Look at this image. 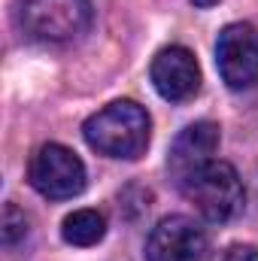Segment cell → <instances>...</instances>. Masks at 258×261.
Here are the masks:
<instances>
[{"label":"cell","instance_id":"obj_4","mask_svg":"<svg viewBox=\"0 0 258 261\" xmlns=\"http://www.w3.org/2000/svg\"><path fill=\"white\" fill-rule=\"evenodd\" d=\"M28 179L43 197L67 200L85 189V164L79 161L73 149H67L61 143H46L31 158Z\"/></svg>","mask_w":258,"mask_h":261},{"label":"cell","instance_id":"obj_7","mask_svg":"<svg viewBox=\"0 0 258 261\" xmlns=\"http://www.w3.org/2000/svg\"><path fill=\"white\" fill-rule=\"evenodd\" d=\"M219 149V125L213 122H194L183 130L167 155V173L170 179L186 189V182L192 179L200 167H207L213 161V152Z\"/></svg>","mask_w":258,"mask_h":261},{"label":"cell","instance_id":"obj_11","mask_svg":"<svg viewBox=\"0 0 258 261\" xmlns=\"http://www.w3.org/2000/svg\"><path fill=\"white\" fill-rule=\"evenodd\" d=\"M222 261H258V249L255 246H231Z\"/></svg>","mask_w":258,"mask_h":261},{"label":"cell","instance_id":"obj_8","mask_svg":"<svg viewBox=\"0 0 258 261\" xmlns=\"http://www.w3.org/2000/svg\"><path fill=\"white\" fill-rule=\"evenodd\" d=\"M152 85L164 100H189L200 88V67L194 61V55L186 46H170L161 49L152 61Z\"/></svg>","mask_w":258,"mask_h":261},{"label":"cell","instance_id":"obj_1","mask_svg":"<svg viewBox=\"0 0 258 261\" xmlns=\"http://www.w3.org/2000/svg\"><path fill=\"white\" fill-rule=\"evenodd\" d=\"M85 143L107 158H140L149 146V113L134 100H116L85 122Z\"/></svg>","mask_w":258,"mask_h":261},{"label":"cell","instance_id":"obj_9","mask_svg":"<svg viewBox=\"0 0 258 261\" xmlns=\"http://www.w3.org/2000/svg\"><path fill=\"white\" fill-rule=\"evenodd\" d=\"M107 234V222L97 210H76L61 225V237L70 246H94Z\"/></svg>","mask_w":258,"mask_h":261},{"label":"cell","instance_id":"obj_5","mask_svg":"<svg viewBox=\"0 0 258 261\" xmlns=\"http://www.w3.org/2000/svg\"><path fill=\"white\" fill-rule=\"evenodd\" d=\"M216 64L228 88H252L258 82V31L246 21L222 28L216 40Z\"/></svg>","mask_w":258,"mask_h":261},{"label":"cell","instance_id":"obj_6","mask_svg":"<svg viewBox=\"0 0 258 261\" xmlns=\"http://www.w3.org/2000/svg\"><path fill=\"white\" fill-rule=\"evenodd\" d=\"M203 252L207 234L189 216L161 219L146 240V261H200Z\"/></svg>","mask_w":258,"mask_h":261},{"label":"cell","instance_id":"obj_3","mask_svg":"<svg viewBox=\"0 0 258 261\" xmlns=\"http://www.w3.org/2000/svg\"><path fill=\"white\" fill-rule=\"evenodd\" d=\"M21 24L31 37L46 43H67L88 31L91 3L88 0H24Z\"/></svg>","mask_w":258,"mask_h":261},{"label":"cell","instance_id":"obj_2","mask_svg":"<svg viewBox=\"0 0 258 261\" xmlns=\"http://www.w3.org/2000/svg\"><path fill=\"white\" fill-rule=\"evenodd\" d=\"M186 197L207 222H228L243 210V182L228 161H210L186 182Z\"/></svg>","mask_w":258,"mask_h":261},{"label":"cell","instance_id":"obj_10","mask_svg":"<svg viewBox=\"0 0 258 261\" xmlns=\"http://www.w3.org/2000/svg\"><path fill=\"white\" fill-rule=\"evenodd\" d=\"M24 237H28V219H24V213L15 203H6V210H3V243L15 246Z\"/></svg>","mask_w":258,"mask_h":261}]
</instances>
